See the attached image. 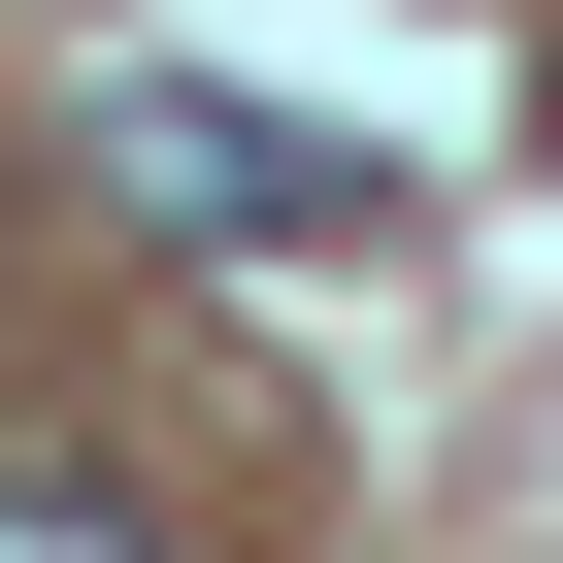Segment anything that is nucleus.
Instances as JSON below:
<instances>
[{"mask_svg":"<svg viewBox=\"0 0 563 563\" xmlns=\"http://www.w3.org/2000/svg\"><path fill=\"white\" fill-rule=\"evenodd\" d=\"M100 199L166 265H398V166L299 133V100H232V67H100Z\"/></svg>","mask_w":563,"mask_h":563,"instance_id":"1","label":"nucleus"},{"mask_svg":"<svg viewBox=\"0 0 563 563\" xmlns=\"http://www.w3.org/2000/svg\"><path fill=\"white\" fill-rule=\"evenodd\" d=\"M0 563H166V530H133L100 464H0Z\"/></svg>","mask_w":563,"mask_h":563,"instance_id":"2","label":"nucleus"}]
</instances>
